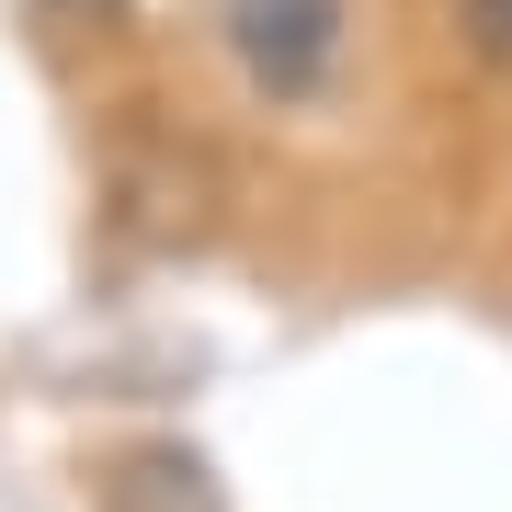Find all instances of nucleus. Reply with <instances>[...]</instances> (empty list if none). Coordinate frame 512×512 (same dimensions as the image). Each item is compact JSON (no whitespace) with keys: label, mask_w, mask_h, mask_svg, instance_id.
I'll return each instance as SVG.
<instances>
[{"label":"nucleus","mask_w":512,"mask_h":512,"mask_svg":"<svg viewBox=\"0 0 512 512\" xmlns=\"http://www.w3.org/2000/svg\"><path fill=\"white\" fill-rule=\"evenodd\" d=\"M456 23H467L478 57H512V0H456Z\"/></svg>","instance_id":"7ed1b4c3"},{"label":"nucleus","mask_w":512,"mask_h":512,"mask_svg":"<svg viewBox=\"0 0 512 512\" xmlns=\"http://www.w3.org/2000/svg\"><path fill=\"white\" fill-rule=\"evenodd\" d=\"M103 512H228L194 444H126L103 467Z\"/></svg>","instance_id":"f03ea898"},{"label":"nucleus","mask_w":512,"mask_h":512,"mask_svg":"<svg viewBox=\"0 0 512 512\" xmlns=\"http://www.w3.org/2000/svg\"><path fill=\"white\" fill-rule=\"evenodd\" d=\"M217 35L251 92L308 103L330 80V57H342V0H217Z\"/></svg>","instance_id":"f257e3e1"}]
</instances>
